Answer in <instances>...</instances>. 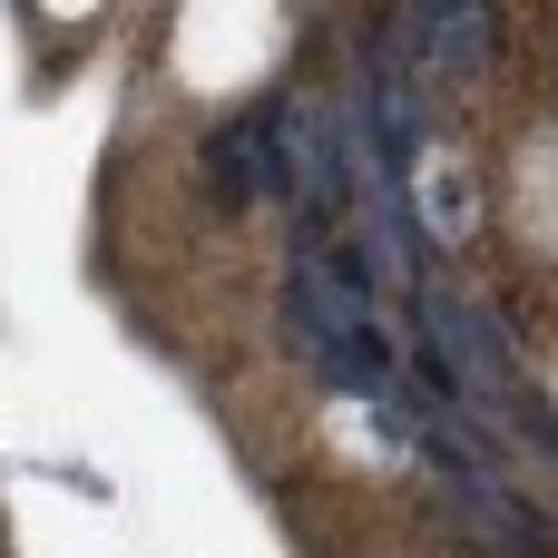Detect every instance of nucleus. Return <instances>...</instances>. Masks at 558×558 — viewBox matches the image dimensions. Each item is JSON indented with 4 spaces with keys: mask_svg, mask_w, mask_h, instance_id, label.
Segmentation results:
<instances>
[{
    "mask_svg": "<svg viewBox=\"0 0 558 558\" xmlns=\"http://www.w3.org/2000/svg\"><path fill=\"white\" fill-rule=\"evenodd\" d=\"M422 461H432V490L451 500V520L500 558H558V530L510 490V471H490V441L471 422H412Z\"/></svg>",
    "mask_w": 558,
    "mask_h": 558,
    "instance_id": "obj_1",
    "label": "nucleus"
},
{
    "mask_svg": "<svg viewBox=\"0 0 558 558\" xmlns=\"http://www.w3.org/2000/svg\"><path fill=\"white\" fill-rule=\"evenodd\" d=\"M206 186L216 206H255V196H294V167H284V108H235L216 137H206Z\"/></svg>",
    "mask_w": 558,
    "mask_h": 558,
    "instance_id": "obj_2",
    "label": "nucleus"
}]
</instances>
